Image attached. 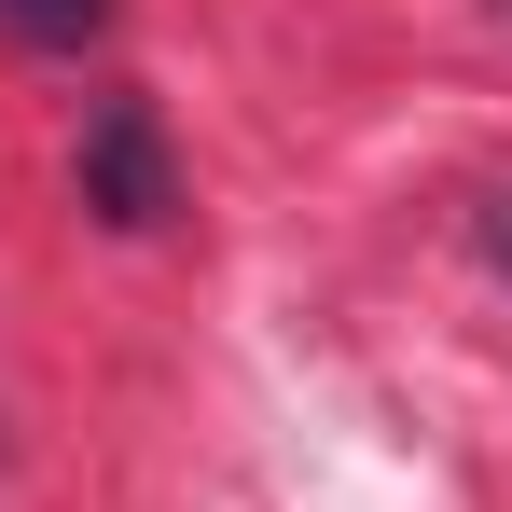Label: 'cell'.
<instances>
[{
    "mask_svg": "<svg viewBox=\"0 0 512 512\" xmlns=\"http://www.w3.org/2000/svg\"><path fill=\"white\" fill-rule=\"evenodd\" d=\"M84 208L111 222V236H153V222L180 208L167 139H153V111H139V97H97V111H84Z\"/></svg>",
    "mask_w": 512,
    "mask_h": 512,
    "instance_id": "cell-1",
    "label": "cell"
},
{
    "mask_svg": "<svg viewBox=\"0 0 512 512\" xmlns=\"http://www.w3.org/2000/svg\"><path fill=\"white\" fill-rule=\"evenodd\" d=\"M97 14H111V0H0L14 42H97Z\"/></svg>",
    "mask_w": 512,
    "mask_h": 512,
    "instance_id": "cell-2",
    "label": "cell"
},
{
    "mask_svg": "<svg viewBox=\"0 0 512 512\" xmlns=\"http://www.w3.org/2000/svg\"><path fill=\"white\" fill-rule=\"evenodd\" d=\"M485 250H499V263H512V194H485Z\"/></svg>",
    "mask_w": 512,
    "mask_h": 512,
    "instance_id": "cell-3",
    "label": "cell"
}]
</instances>
